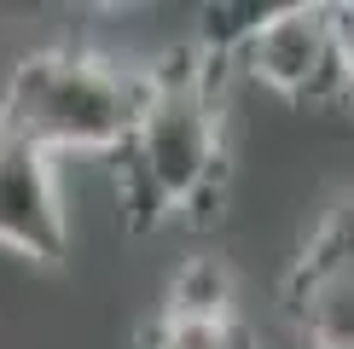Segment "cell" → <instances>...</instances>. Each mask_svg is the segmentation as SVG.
Here are the masks:
<instances>
[{"label": "cell", "mask_w": 354, "mask_h": 349, "mask_svg": "<svg viewBox=\"0 0 354 349\" xmlns=\"http://www.w3.org/2000/svg\"><path fill=\"white\" fill-rule=\"evenodd\" d=\"M285 303L302 349H354V274H290Z\"/></svg>", "instance_id": "cell-5"}, {"label": "cell", "mask_w": 354, "mask_h": 349, "mask_svg": "<svg viewBox=\"0 0 354 349\" xmlns=\"http://www.w3.org/2000/svg\"><path fill=\"white\" fill-rule=\"evenodd\" d=\"M145 349H256L250 326L232 320H157Z\"/></svg>", "instance_id": "cell-8"}, {"label": "cell", "mask_w": 354, "mask_h": 349, "mask_svg": "<svg viewBox=\"0 0 354 349\" xmlns=\"http://www.w3.org/2000/svg\"><path fill=\"white\" fill-rule=\"evenodd\" d=\"M337 12H343V111H354V6Z\"/></svg>", "instance_id": "cell-9"}, {"label": "cell", "mask_w": 354, "mask_h": 349, "mask_svg": "<svg viewBox=\"0 0 354 349\" xmlns=\"http://www.w3.org/2000/svg\"><path fill=\"white\" fill-rule=\"evenodd\" d=\"M232 64L290 105L343 111V12L337 6H273L261 29L232 53Z\"/></svg>", "instance_id": "cell-3"}, {"label": "cell", "mask_w": 354, "mask_h": 349, "mask_svg": "<svg viewBox=\"0 0 354 349\" xmlns=\"http://www.w3.org/2000/svg\"><path fill=\"white\" fill-rule=\"evenodd\" d=\"M0 251L29 262L70 256V204L58 186V157L0 123Z\"/></svg>", "instance_id": "cell-4"}, {"label": "cell", "mask_w": 354, "mask_h": 349, "mask_svg": "<svg viewBox=\"0 0 354 349\" xmlns=\"http://www.w3.org/2000/svg\"><path fill=\"white\" fill-rule=\"evenodd\" d=\"M290 274H354V193L337 198L319 215V227L308 233V244H302Z\"/></svg>", "instance_id": "cell-7"}, {"label": "cell", "mask_w": 354, "mask_h": 349, "mask_svg": "<svg viewBox=\"0 0 354 349\" xmlns=\"http://www.w3.org/2000/svg\"><path fill=\"white\" fill-rule=\"evenodd\" d=\"M221 58L198 47H174L145 70V111L134 140L116 152V204L128 227H151L174 210H192V198L227 174V134H221Z\"/></svg>", "instance_id": "cell-1"}, {"label": "cell", "mask_w": 354, "mask_h": 349, "mask_svg": "<svg viewBox=\"0 0 354 349\" xmlns=\"http://www.w3.org/2000/svg\"><path fill=\"white\" fill-rule=\"evenodd\" d=\"M232 303H239V285H232L227 262L221 256H186L169 280L163 320H232Z\"/></svg>", "instance_id": "cell-6"}, {"label": "cell", "mask_w": 354, "mask_h": 349, "mask_svg": "<svg viewBox=\"0 0 354 349\" xmlns=\"http://www.w3.org/2000/svg\"><path fill=\"white\" fill-rule=\"evenodd\" d=\"M145 111V70L93 47L18 58L0 93V123L47 157H116Z\"/></svg>", "instance_id": "cell-2"}]
</instances>
